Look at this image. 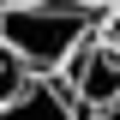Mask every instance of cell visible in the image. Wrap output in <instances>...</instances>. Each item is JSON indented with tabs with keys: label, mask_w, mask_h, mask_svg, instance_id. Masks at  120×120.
Listing matches in <instances>:
<instances>
[{
	"label": "cell",
	"mask_w": 120,
	"mask_h": 120,
	"mask_svg": "<svg viewBox=\"0 0 120 120\" xmlns=\"http://www.w3.org/2000/svg\"><path fill=\"white\" fill-rule=\"evenodd\" d=\"M24 60H18L12 54V48H6V42H0V102H12V96H18V90H24Z\"/></svg>",
	"instance_id": "cell-4"
},
{
	"label": "cell",
	"mask_w": 120,
	"mask_h": 120,
	"mask_svg": "<svg viewBox=\"0 0 120 120\" xmlns=\"http://www.w3.org/2000/svg\"><path fill=\"white\" fill-rule=\"evenodd\" d=\"M54 78L72 90L78 114L114 108V102H120V48H108L102 36H90V42H78L72 54H66V66H60Z\"/></svg>",
	"instance_id": "cell-2"
},
{
	"label": "cell",
	"mask_w": 120,
	"mask_h": 120,
	"mask_svg": "<svg viewBox=\"0 0 120 120\" xmlns=\"http://www.w3.org/2000/svg\"><path fill=\"white\" fill-rule=\"evenodd\" d=\"M0 120H84V114L60 78H24L12 102H0Z\"/></svg>",
	"instance_id": "cell-3"
},
{
	"label": "cell",
	"mask_w": 120,
	"mask_h": 120,
	"mask_svg": "<svg viewBox=\"0 0 120 120\" xmlns=\"http://www.w3.org/2000/svg\"><path fill=\"white\" fill-rule=\"evenodd\" d=\"M84 6H96V12H102V6H108V0H84Z\"/></svg>",
	"instance_id": "cell-7"
},
{
	"label": "cell",
	"mask_w": 120,
	"mask_h": 120,
	"mask_svg": "<svg viewBox=\"0 0 120 120\" xmlns=\"http://www.w3.org/2000/svg\"><path fill=\"white\" fill-rule=\"evenodd\" d=\"M96 36H102L108 48H120V0H114V12H108L102 24H96Z\"/></svg>",
	"instance_id": "cell-5"
},
{
	"label": "cell",
	"mask_w": 120,
	"mask_h": 120,
	"mask_svg": "<svg viewBox=\"0 0 120 120\" xmlns=\"http://www.w3.org/2000/svg\"><path fill=\"white\" fill-rule=\"evenodd\" d=\"M102 24L96 6L84 0H12L0 6V42L24 60L30 78H54L78 42H90Z\"/></svg>",
	"instance_id": "cell-1"
},
{
	"label": "cell",
	"mask_w": 120,
	"mask_h": 120,
	"mask_svg": "<svg viewBox=\"0 0 120 120\" xmlns=\"http://www.w3.org/2000/svg\"><path fill=\"white\" fill-rule=\"evenodd\" d=\"M84 120H120V102L114 108H96V114H84Z\"/></svg>",
	"instance_id": "cell-6"
}]
</instances>
